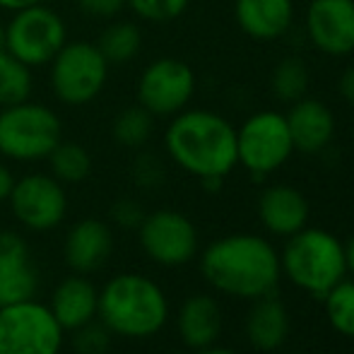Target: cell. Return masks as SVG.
Segmentation results:
<instances>
[{
  "label": "cell",
  "mask_w": 354,
  "mask_h": 354,
  "mask_svg": "<svg viewBox=\"0 0 354 354\" xmlns=\"http://www.w3.org/2000/svg\"><path fill=\"white\" fill-rule=\"evenodd\" d=\"M201 272L217 292L239 299L272 294L282 275L280 253L258 234H229L205 248Z\"/></svg>",
  "instance_id": "6da1fadb"
},
{
  "label": "cell",
  "mask_w": 354,
  "mask_h": 354,
  "mask_svg": "<svg viewBox=\"0 0 354 354\" xmlns=\"http://www.w3.org/2000/svg\"><path fill=\"white\" fill-rule=\"evenodd\" d=\"M164 149L176 167L196 178H227L239 164L236 128L210 109H183L164 131Z\"/></svg>",
  "instance_id": "7a4b0ae2"
},
{
  "label": "cell",
  "mask_w": 354,
  "mask_h": 354,
  "mask_svg": "<svg viewBox=\"0 0 354 354\" xmlns=\"http://www.w3.org/2000/svg\"><path fill=\"white\" fill-rule=\"evenodd\" d=\"M97 316L116 335L149 337L167 323L169 301L157 282L138 272H123L99 292Z\"/></svg>",
  "instance_id": "3957f363"
},
{
  "label": "cell",
  "mask_w": 354,
  "mask_h": 354,
  "mask_svg": "<svg viewBox=\"0 0 354 354\" xmlns=\"http://www.w3.org/2000/svg\"><path fill=\"white\" fill-rule=\"evenodd\" d=\"M280 266L294 287L323 299L347 275L345 246L326 229L304 227L301 232L287 236Z\"/></svg>",
  "instance_id": "277c9868"
},
{
  "label": "cell",
  "mask_w": 354,
  "mask_h": 354,
  "mask_svg": "<svg viewBox=\"0 0 354 354\" xmlns=\"http://www.w3.org/2000/svg\"><path fill=\"white\" fill-rule=\"evenodd\" d=\"M63 140V123L51 106L19 102L0 109V157L12 162H41Z\"/></svg>",
  "instance_id": "5b68a950"
},
{
  "label": "cell",
  "mask_w": 354,
  "mask_h": 354,
  "mask_svg": "<svg viewBox=\"0 0 354 354\" xmlns=\"http://www.w3.org/2000/svg\"><path fill=\"white\" fill-rule=\"evenodd\" d=\"M111 66L94 41H66L48 63L53 97L66 106H87L104 92Z\"/></svg>",
  "instance_id": "8992f818"
},
{
  "label": "cell",
  "mask_w": 354,
  "mask_h": 354,
  "mask_svg": "<svg viewBox=\"0 0 354 354\" xmlns=\"http://www.w3.org/2000/svg\"><path fill=\"white\" fill-rule=\"evenodd\" d=\"M294 154L292 136L287 118L275 109L256 111L236 128V157L239 164L253 176L263 181L268 174L277 171Z\"/></svg>",
  "instance_id": "52a82bcc"
},
{
  "label": "cell",
  "mask_w": 354,
  "mask_h": 354,
  "mask_svg": "<svg viewBox=\"0 0 354 354\" xmlns=\"http://www.w3.org/2000/svg\"><path fill=\"white\" fill-rule=\"evenodd\" d=\"M66 22L56 10L44 3L17 10L5 24V51H10L32 71L48 66L53 56L66 46Z\"/></svg>",
  "instance_id": "ba28073f"
},
{
  "label": "cell",
  "mask_w": 354,
  "mask_h": 354,
  "mask_svg": "<svg viewBox=\"0 0 354 354\" xmlns=\"http://www.w3.org/2000/svg\"><path fill=\"white\" fill-rule=\"evenodd\" d=\"M63 328L34 299L0 308V354H58Z\"/></svg>",
  "instance_id": "9c48e42d"
},
{
  "label": "cell",
  "mask_w": 354,
  "mask_h": 354,
  "mask_svg": "<svg viewBox=\"0 0 354 354\" xmlns=\"http://www.w3.org/2000/svg\"><path fill=\"white\" fill-rule=\"evenodd\" d=\"M196 87V71L186 61L162 56L145 66L136 84V99L154 118H171L188 109Z\"/></svg>",
  "instance_id": "30bf717a"
},
{
  "label": "cell",
  "mask_w": 354,
  "mask_h": 354,
  "mask_svg": "<svg viewBox=\"0 0 354 354\" xmlns=\"http://www.w3.org/2000/svg\"><path fill=\"white\" fill-rule=\"evenodd\" d=\"M10 207L22 227L32 232H51L68 212L66 188L51 174H27L15 181Z\"/></svg>",
  "instance_id": "8fae6325"
},
{
  "label": "cell",
  "mask_w": 354,
  "mask_h": 354,
  "mask_svg": "<svg viewBox=\"0 0 354 354\" xmlns=\"http://www.w3.org/2000/svg\"><path fill=\"white\" fill-rule=\"evenodd\" d=\"M138 236L142 251L164 268L186 266L198 253L196 224L176 210L145 214L142 224L138 227Z\"/></svg>",
  "instance_id": "7c38bea8"
},
{
  "label": "cell",
  "mask_w": 354,
  "mask_h": 354,
  "mask_svg": "<svg viewBox=\"0 0 354 354\" xmlns=\"http://www.w3.org/2000/svg\"><path fill=\"white\" fill-rule=\"evenodd\" d=\"M306 39L330 58L354 53V0H311L304 17Z\"/></svg>",
  "instance_id": "4fadbf2b"
},
{
  "label": "cell",
  "mask_w": 354,
  "mask_h": 354,
  "mask_svg": "<svg viewBox=\"0 0 354 354\" xmlns=\"http://www.w3.org/2000/svg\"><path fill=\"white\" fill-rule=\"evenodd\" d=\"M284 118H287L294 152L321 154L335 138V113L330 111L328 104L308 94L289 104Z\"/></svg>",
  "instance_id": "5bb4252c"
},
{
  "label": "cell",
  "mask_w": 354,
  "mask_h": 354,
  "mask_svg": "<svg viewBox=\"0 0 354 354\" xmlns=\"http://www.w3.org/2000/svg\"><path fill=\"white\" fill-rule=\"evenodd\" d=\"M37 272L29 261V248L19 234L0 232V308L34 299Z\"/></svg>",
  "instance_id": "9a60e30c"
},
{
  "label": "cell",
  "mask_w": 354,
  "mask_h": 354,
  "mask_svg": "<svg viewBox=\"0 0 354 354\" xmlns=\"http://www.w3.org/2000/svg\"><path fill=\"white\" fill-rule=\"evenodd\" d=\"M234 19L253 41H277L294 24V0H234Z\"/></svg>",
  "instance_id": "2e32d148"
},
{
  "label": "cell",
  "mask_w": 354,
  "mask_h": 354,
  "mask_svg": "<svg viewBox=\"0 0 354 354\" xmlns=\"http://www.w3.org/2000/svg\"><path fill=\"white\" fill-rule=\"evenodd\" d=\"M308 201L299 188L287 183L268 186L258 198V217L275 236H292L308 224Z\"/></svg>",
  "instance_id": "e0dca14e"
},
{
  "label": "cell",
  "mask_w": 354,
  "mask_h": 354,
  "mask_svg": "<svg viewBox=\"0 0 354 354\" xmlns=\"http://www.w3.org/2000/svg\"><path fill=\"white\" fill-rule=\"evenodd\" d=\"M113 251V234L99 219H82L66 236V261L75 272H94L109 261Z\"/></svg>",
  "instance_id": "ac0fdd59"
},
{
  "label": "cell",
  "mask_w": 354,
  "mask_h": 354,
  "mask_svg": "<svg viewBox=\"0 0 354 354\" xmlns=\"http://www.w3.org/2000/svg\"><path fill=\"white\" fill-rule=\"evenodd\" d=\"M176 328L181 340L193 350H205L222 333V308L207 294H193L178 308Z\"/></svg>",
  "instance_id": "d6986e66"
},
{
  "label": "cell",
  "mask_w": 354,
  "mask_h": 354,
  "mask_svg": "<svg viewBox=\"0 0 354 354\" xmlns=\"http://www.w3.org/2000/svg\"><path fill=\"white\" fill-rule=\"evenodd\" d=\"M289 311L272 294L253 299V306L246 316V337L258 352H275L287 342Z\"/></svg>",
  "instance_id": "ffe728a7"
},
{
  "label": "cell",
  "mask_w": 354,
  "mask_h": 354,
  "mask_svg": "<svg viewBox=\"0 0 354 354\" xmlns=\"http://www.w3.org/2000/svg\"><path fill=\"white\" fill-rule=\"evenodd\" d=\"M97 306L99 292L94 289V284L75 275L58 284L48 308H51L53 318L61 323L63 330H77L80 326L97 318Z\"/></svg>",
  "instance_id": "44dd1931"
},
{
  "label": "cell",
  "mask_w": 354,
  "mask_h": 354,
  "mask_svg": "<svg viewBox=\"0 0 354 354\" xmlns=\"http://www.w3.org/2000/svg\"><path fill=\"white\" fill-rule=\"evenodd\" d=\"M97 48L111 68H123L133 63L142 51V29L131 19H109V24L102 29L97 41Z\"/></svg>",
  "instance_id": "7402d4cb"
},
{
  "label": "cell",
  "mask_w": 354,
  "mask_h": 354,
  "mask_svg": "<svg viewBox=\"0 0 354 354\" xmlns=\"http://www.w3.org/2000/svg\"><path fill=\"white\" fill-rule=\"evenodd\" d=\"M308 84H311V73L299 56H284L270 73V92L282 104H294L297 99L306 97Z\"/></svg>",
  "instance_id": "603a6c76"
},
{
  "label": "cell",
  "mask_w": 354,
  "mask_h": 354,
  "mask_svg": "<svg viewBox=\"0 0 354 354\" xmlns=\"http://www.w3.org/2000/svg\"><path fill=\"white\" fill-rule=\"evenodd\" d=\"M154 121H157V118L136 102L133 106H126L123 111L116 113V118H113V123H111V136L121 147L140 149L149 142V138H152Z\"/></svg>",
  "instance_id": "cb8c5ba5"
},
{
  "label": "cell",
  "mask_w": 354,
  "mask_h": 354,
  "mask_svg": "<svg viewBox=\"0 0 354 354\" xmlns=\"http://www.w3.org/2000/svg\"><path fill=\"white\" fill-rule=\"evenodd\" d=\"M34 92L32 68L12 56L10 51H0V109L27 102Z\"/></svg>",
  "instance_id": "d4e9b609"
},
{
  "label": "cell",
  "mask_w": 354,
  "mask_h": 354,
  "mask_svg": "<svg viewBox=\"0 0 354 354\" xmlns=\"http://www.w3.org/2000/svg\"><path fill=\"white\" fill-rule=\"evenodd\" d=\"M46 159H48V169H51V176L58 178L61 183H80L92 171V157L77 142L61 140L51 149V154Z\"/></svg>",
  "instance_id": "484cf974"
},
{
  "label": "cell",
  "mask_w": 354,
  "mask_h": 354,
  "mask_svg": "<svg viewBox=\"0 0 354 354\" xmlns=\"http://www.w3.org/2000/svg\"><path fill=\"white\" fill-rule=\"evenodd\" d=\"M326 318L335 333L354 337V282L340 280L323 297Z\"/></svg>",
  "instance_id": "4316f807"
},
{
  "label": "cell",
  "mask_w": 354,
  "mask_h": 354,
  "mask_svg": "<svg viewBox=\"0 0 354 354\" xmlns=\"http://www.w3.org/2000/svg\"><path fill=\"white\" fill-rule=\"evenodd\" d=\"M191 0H126V8L147 24L176 22L188 10Z\"/></svg>",
  "instance_id": "83f0119b"
},
{
  "label": "cell",
  "mask_w": 354,
  "mask_h": 354,
  "mask_svg": "<svg viewBox=\"0 0 354 354\" xmlns=\"http://www.w3.org/2000/svg\"><path fill=\"white\" fill-rule=\"evenodd\" d=\"M73 333V347L77 354H106L109 342H111V330L104 323L89 321Z\"/></svg>",
  "instance_id": "f1b7e54d"
},
{
  "label": "cell",
  "mask_w": 354,
  "mask_h": 354,
  "mask_svg": "<svg viewBox=\"0 0 354 354\" xmlns=\"http://www.w3.org/2000/svg\"><path fill=\"white\" fill-rule=\"evenodd\" d=\"M133 178L140 188H157L164 181V164L154 154L145 152L133 164Z\"/></svg>",
  "instance_id": "f546056e"
},
{
  "label": "cell",
  "mask_w": 354,
  "mask_h": 354,
  "mask_svg": "<svg viewBox=\"0 0 354 354\" xmlns=\"http://www.w3.org/2000/svg\"><path fill=\"white\" fill-rule=\"evenodd\" d=\"M111 219H113V224H118L121 229H138L145 219V212L138 201H133V198H121V201L113 203Z\"/></svg>",
  "instance_id": "4dcf8cb0"
},
{
  "label": "cell",
  "mask_w": 354,
  "mask_h": 354,
  "mask_svg": "<svg viewBox=\"0 0 354 354\" xmlns=\"http://www.w3.org/2000/svg\"><path fill=\"white\" fill-rule=\"evenodd\" d=\"M77 10L89 19H116L126 10V0H75Z\"/></svg>",
  "instance_id": "1f68e13d"
},
{
  "label": "cell",
  "mask_w": 354,
  "mask_h": 354,
  "mask_svg": "<svg viewBox=\"0 0 354 354\" xmlns=\"http://www.w3.org/2000/svg\"><path fill=\"white\" fill-rule=\"evenodd\" d=\"M337 92H340L342 102L354 106V63H350V66L340 73V80H337Z\"/></svg>",
  "instance_id": "d6a6232c"
},
{
  "label": "cell",
  "mask_w": 354,
  "mask_h": 354,
  "mask_svg": "<svg viewBox=\"0 0 354 354\" xmlns=\"http://www.w3.org/2000/svg\"><path fill=\"white\" fill-rule=\"evenodd\" d=\"M12 186H15V176L3 162H0V203L8 201L10 193H12Z\"/></svg>",
  "instance_id": "836d02e7"
},
{
  "label": "cell",
  "mask_w": 354,
  "mask_h": 354,
  "mask_svg": "<svg viewBox=\"0 0 354 354\" xmlns=\"http://www.w3.org/2000/svg\"><path fill=\"white\" fill-rule=\"evenodd\" d=\"M39 3H44V0H0V10H5V12H17V10L29 8V5H39Z\"/></svg>",
  "instance_id": "e575fe53"
},
{
  "label": "cell",
  "mask_w": 354,
  "mask_h": 354,
  "mask_svg": "<svg viewBox=\"0 0 354 354\" xmlns=\"http://www.w3.org/2000/svg\"><path fill=\"white\" fill-rule=\"evenodd\" d=\"M345 246V263H347V272H352L354 275V234L350 236V241L342 243Z\"/></svg>",
  "instance_id": "d590c367"
},
{
  "label": "cell",
  "mask_w": 354,
  "mask_h": 354,
  "mask_svg": "<svg viewBox=\"0 0 354 354\" xmlns=\"http://www.w3.org/2000/svg\"><path fill=\"white\" fill-rule=\"evenodd\" d=\"M198 354H239L234 350H227V347H205V350H198Z\"/></svg>",
  "instance_id": "8d00e7d4"
},
{
  "label": "cell",
  "mask_w": 354,
  "mask_h": 354,
  "mask_svg": "<svg viewBox=\"0 0 354 354\" xmlns=\"http://www.w3.org/2000/svg\"><path fill=\"white\" fill-rule=\"evenodd\" d=\"M5 48V27L0 24V51Z\"/></svg>",
  "instance_id": "74e56055"
},
{
  "label": "cell",
  "mask_w": 354,
  "mask_h": 354,
  "mask_svg": "<svg viewBox=\"0 0 354 354\" xmlns=\"http://www.w3.org/2000/svg\"><path fill=\"white\" fill-rule=\"evenodd\" d=\"M287 354H297V352H287Z\"/></svg>",
  "instance_id": "f35d334b"
}]
</instances>
